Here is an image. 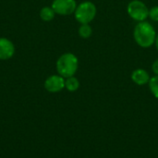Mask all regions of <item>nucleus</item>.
I'll return each mask as SVG.
<instances>
[{
  "instance_id": "1",
  "label": "nucleus",
  "mask_w": 158,
  "mask_h": 158,
  "mask_svg": "<svg viewBox=\"0 0 158 158\" xmlns=\"http://www.w3.org/2000/svg\"><path fill=\"white\" fill-rule=\"evenodd\" d=\"M133 37L135 42L143 48H148L152 46L156 38V32L153 25L147 21L139 22L133 31Z\"/></svg>"
},
{
  "instance_id": "2",
  "label": "nucleus",
  "mask_w": 158,
  "mask_h": 158,
  "mask_svg": "<svg viewBox=\"0 0 158 158\" xmlns=\"http://www.w3.org/2000/svg\"><path fill=\"white\" fill-rule=\"evenodd\" d=\"M78 58L72 53L63 54L56 61V70L63 78L74 76L78 69Z\"/></svg>"
},
{
  "instance_id": "3",
  "label": "nucleus",
  "mask_w": 158,
  "mask_h": 158,
  "mask_svg": "<svg viewBox=\"0 0 158 158\" xmlns=\"http://www.w3.org/2000/svg\"><path fill=\"white\" fill-rule=\"evenodd\" d=\"M75 19L81 24H89L96 15V6L90 1H85L77 6L74 12Z\"/></svg>"
},
{
  "instance_id": "4",
  "label": "nucleus",
  "mask_w": 158,
  "mask_h": 158,
  "mask_svg": "<svg viewBox=\"0 0 158 158\" xmlns=\"http://www.w3.org/2000/svg\"><path fill=\"white\" fill-rule=\"evenodd\" d=\"M127 11L131 19L136 21H144L149 17V9L147 6L140 0H132L129 3Z\"/></svg>"
},
{
  "instance_id": "5",
  "label": "nucleus",
  "mask_w": 158,
  "mask_h": 158,
  "mask_svg": "<svg viewBox=\"0 0 158 158\" xmlns=\"http://www.w3.org/2000/svg\"><path fill=\"white\" fill-rule=\"evenodd\" d=\"M51 7L56 14L67 16L75 12L77 3L75 0H54Z\"/></svg>"
},
{
  "instance_id": "6",
  "label": "nucleus",
  "mask_w": 158,
  "mask_h": 158,
  "mask_svg": "<svg viewBox=\"0 0 158 158\" xmlns=\"http://www.w3.org/2000/svg\"><path fill=\"white\" fill-rule=\"evenodd\" d=\"M44 88L49 93H58L65 88V78L58 75H52L44 81Z\"/></svg>"
},
{
  "instance_id": "7",
  "label": "nucleus",
  "mask_w": 158,
  "mask_h": 158,
  "mask_svg": "<svg viewBox=\"0 0 158 158\" xmlns=\"http://www.w3.org/2000/svg\"><path fill=\"white\" fill-rule=\"evenodd\" d=\"M15 47L11 41L6 38H0V59L6 60L13 56Z\"/></svg>"
},
{
  "instance_id": "8",
  "label": "nucleus",
  "mask_w": 158,
  "mask_h": 158,
  "mask_svg": "<svg viewBox=\"0 0 158 158\" xmlns=\"http://www.w3.org/2000/svg\"><path fill=\"white\" fill-rule=\"evenodd\" d=\"M150 75L149 73L143 69H137L132 71L131 73V80L134 83L137 85H144L149 83L150 81Z\"/></svg>"
},
{
  "instance_id": "9",
  "label": "nucleus",
  "mask_w": 158,
  "mask_h": 158,
  "mask_svg": "<svg viewBox=\"0 0 158 158\" xmlns=\"http://www.w3.org/2000/svg\"><path fill=\"white\" fill-rule=\"evenodd\" d=\"M79 87H80V81L74 76L67 78V80H65V88L68 91L75 92L79 89Z\"/></svg>"
},
{
  "instance_id": "10",
  "label": "nucleus",
  "mask_w": 158,
  "mask_h": 158,
  "mask_svg": "<svg viewBox=\"0 0 158 158\" xmlns=\"http://www.w3.org/2000/svg\"><path fill=\"white\" fill-rule=\"evenodd\" d=\"M55 14H56V12L50 6H44L40 11V17L44 21H50V20H52L55 18Z\"/></svg>"
},
{
  "instance_id": "11",
  "label": "nucleus",
  "mask_w": 158,
  "mask_h": 158,
  "mask_svg": "<svg viewBox=\"0 0 158 158\" xmlns=\"http://www.w3.org/2000/svg\"><path fill=\"white\" fill-rule=\"evenodd\" d=\"M92 33H93V31L89 24H81V26L79 29V34L81 38L88 39L89 37H91Z\"/></svg>"
},
{
  "instance_id": "12",
  "label": "nucleus",
  "mask_w": 158,
  "mask_h": 158,
  "mask_svg": "<svg viewBox=\"0 0 158 158\" xmlns=\"http://www.w3.org/2000/svg\"><path fill=\"white\" fill-rule=\"evenodd\" d=\"M149 88L153 95L158 99V75L152 77L149 81Z\"/></svg>"
},
{
  "instance_id": "13",
  "label": "nucleus",
  "mask_w": 158,
  "mask_h": 158,
  "mask_svg": "<svg viewBox=\"0 0 158 158\" xmlns=\"http://www.w3.org/2000/svg\"><path fill=\"white\" fill-rule=\"evenodd\" d=\"M149 17L152 20L158 22V6H153L149 9Z\"/></svg>"
},
{
  "instance_id": "14",
  "label": "nucleus",
  "mask_w": 158,
  "mask_h": 158,
  "mask_svg": "<svg viewBox=\"0 0 158 158\" xmlns=\"http://www.w3.org/2000/svg\"><path fill=\"white\" fill-rule=\"evenodd\" d=\"M152 69H153V72H154L156 75H158V59H156V60L153 63Z\"/></svg>"
},
{
  "instance_id": "15",
  "label": "nucleus",
  "mask_w": 158,
  "mask_h": 158,
  "mask_svg": "<svg viewBox=\"0 0 158 158\" xmlns=\"http://www.w3.org/2000/svg\"><path fill=\"white\" fill-rule=\"evenodd\" d=\"M155 44H156V49L158 50V35H156V42H155Z\"/></svg>"
}]
</instances>
